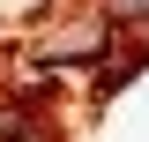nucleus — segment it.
<instances>
[{
	"mask_svg": "<svg viewBox=\"0 0 149 142\" xmlns=\"http://www.w3.org/2000/svg\"><path fill=\"white\" fill-rule=\"evenodd\" d=\"M0 142H60V120L45 97H0Z\"/></svg>",
	"mask_w": 149,
	"mask_h": 142,
	"instance_id": "nucleus-1",
	"label": "nucleus"
}]
</instances>
